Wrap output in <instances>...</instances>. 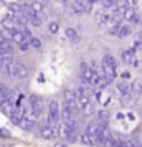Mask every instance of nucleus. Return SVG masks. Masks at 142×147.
<instances>
[{"label":"nucleus","mask_w":142,"mask_h":147,"mask_svg":"<svg viewBox=\"0 0 142 147\" xmlns=\"http://www.w3.org/2000/svg\"><path fill=\"white\" fill-rule=\"evenodd\" d=\"M121 58L126 65H132L137 66V58H135V48H129V50H122Z\"/></svg>","instance_id":"nucleus-5"},{"label":"nucleus","mask_w":142,"mask_h":147,"mask_svg":"<svg viewBox=\"0 0 142 147\" xmlns=\"http://www.w3.org/2000/svg\"><path fill=\"white\" fill-rule=\"evenodd\" d=\"M81 142L84 144V146H93L94 140H93V137L88 134V131H84V132L81 134Z\"/></svg>","instance_id":"nucleus-21"},{"label":"nucleus","mask_w":142,"mask_h":147,"mask_svg":"<svg viewBox=\"0 0 142 147\" xmlns=\"http://www.w3.org/2000/svg\"><path fill=\"white\" fill-rule=\"evenodd\" d=\"M0 86H2V83H0Z\"/></svg>","instance_id":"nucleus-38"},{"label":"nucleus","mask_w":142,"mask_h":147,"mask_svg":"<svg viewBox=\"0 0 142 147\" xmlns=\"http://www.w3.org/2000/svg\"><path fill=\"white\" fill-rule=\"evenodd\" d=\"M8 12L12 15H17L22 12V3H8Z\"/></svg>","instance_id":"nucleus-22"},{"label":"nucleus","mask_w":142,"mask_h":147,"mask_svg":"<svg viewBox=\"0 0 142 147\" xmlns=\"http://www.w3.org/2000/svg\"><path fill=\"white\" fill-rule=\"evenodd\" d=\"M58 30H60V23L56 20H51L50 23H48V32L51 35H55V33H58Z\"/></svg>","instance_id":"nucleus-20"},{"label":"nucleus","mask_w":142,"mask_h":147,"mask_svg":"<svg viewBox=\"0 0 142 147\" xmlns=\"http://www.w3.org/2000/svg\"><path fill=\"white\" fill-rule=\"evenodd\" d=\"M129 33H131V28H129L127 25H121V30H119V35H117V38H126Z\"/></svg>","instance_id":"nucleus-24"},{"label":"nucleus","mask_w":142,"mask_h":147,"mask_svg":"<svg viewBox=\"0 0 142 147\" xmlns=\"http://www.w3.org/2000/svg\"><path fill=\"white\" fill-rule=\"evenodd\" d=\"M8 74L15 78V80H25L28 76V68L20 63V61H17V63H12L10 68H8Z\"/></svg>","instance_id":"nucleus-2"},{"label":"nucleus","mask_w":142,"mask_h":147,"mask_svg":"<svg viewBox=\"0 0 142 147\" xmlns=\"http://www.w3.org/2000/svg\"><path fill=\"white\" fill-rule=\"evenodd\" d=\"M30 23H32L33 27H41V23H43V13L33 15V17L30 18Z\"/></svg>","instance_id":"nucleus-19"},{"label":"nucleus","mask_w":142,"mask_h":147,"mask_svg":"<svg viewBox=\"0 0 142 147\" xmlns=\"http://www.w3.org/2000/svg\"><path fill=\"white\" fill-rule=\"evenodd\" d=\"M58 2H61V3H68L69 0H58Z\"/></svg>","instance_id":"nucleus-36"},{"label":"nucleus","mask_w":142,"mask_h":147,"mask_svg":"<svg viewBox=\"0 0 142 147\" xmlns=\"http://www.w3.org/2000/svg\"><path fill=\"white\" fill-rule=\"evenodd\" d=\"M30 43H32V48H35V50H40L41 48V41L38 40V38H32Z\"/></svg>","instance_id":"nucleus-28"},{"label":"nucleus","mask_w":142,"mask_h":147,"mask_svg":"<svg viewBox=\"0 0 142 147\" xmlns=\"http://www.w3.org/2000/svg\"><path fill=\"white\" fill-rule=\"evenodd\" d=\"M116 89H117V94H119V96H122V98H126V96H129V94H131V86H129L124 80H122L121 83H117Z\"/></svg>","instance_id":"nucleus-10"},{"label":"nucleus","mask_w":142,"mask_h":147,"mask_svg":"<svg viewBox=\"0 0 142 147\" xmlns=\"http://www.w3.org/2000/svg\"><path fill=\"white\" fill-rule=\"evenodd\" d=\"M135 140H137L139 147H142V131H141V132H137V134H135Z\"/></svg>","instance_id":"nucleus-32"},{"label":"nucleus","mask_w":142,"mask_h":147,"mask_svg":"<svg viewBox=\"0 0 142 147\" xmlns=\"http://www.w3.org/2000/svg\"><path fill=\"white\" fill-rule=\"evenodd\" d=\"M119 2H121V0H101L102 7L106 8V10H109V8H116V7H119Z\"/></svg>","instance_id":"nucleus-18"},{"label":"nucleus","mask_w":142,"mask_h":147,"mask_svg":"<svg viewBox=\"0 0 142 147\" xmlns=\"http://www.w3.org/2000/svg\"><path fill=\"white\" fill-rule=\"evenodd\" d=\"M142 91V81H135L134 84L131 86V93H134V94H139Z\"/></svg>","instance_id":"nucleus-25"},{"label":"nucleus","mask_w":142,"mask_h":147,"mask_svg":"<svg viewBox=\"0 0 142 147\" xmlns=\"http://www.w3.org/2000/svg\"><path fill=\"white\" fill-rule=\"evenodd\" d=\"M122 117H124V114H122V113L117 114V119H119V121H122Z\"/></svg>","instance_id":"nucleus-34"},{"label":"nucleus","mask_w":142,"mask_h":147,"mask_svg":"<svg viewBox=\"0 0 142 147\" xmlns=\"http://www.w3.org/2000/svg\"><path fill=\"white\" fill-rule=\"evenodd\" d=\"M84 12H88L86 2H83V0H75V2L71 3V13L81 15V13H84Z\"/></svg>","instance_id":"nucleus-7"},{"label":"nucleus","mask_w":142,"mask_h":147,"mask_svg":"<svg viewBox=\"0 0 142 147\" xmlns=\"http://www.w3.org/2000/svg\"><path fill=\"white\" fill-rule=\"evenodd\" d=\"M13 32H15V30H12V28H5V27H3V28H2V33H0V35H2L3 38H7V40L12 41V40H13Z\"/></svg>","instance_id":"nucleus-23"},{"label":"nucleus","mask_w":142,"mask_h":147,"mask_svg":"<svg viewBox=\"0 0 142 147\" xmlns=\"http://www.w3.org/2000/svg\"><path fill=\"white\" fill-rule=\"evenodd\" d=\"M0 137H5V139H8V137H10V132H8L7 129H2V127H0Z\"/></svg>","instance_id":"nucleus-30"},{"label":"nucleus","mask_w":142,"mask_h":147,"mask_svg":"<svg viewBox=\"0 0 142 147\" xmlns=\"http://www.w3.org/2000/svg\"><path fill=\"white\" fill-rule=\"evenodd\" d=\"M12 98H13L12 89L7 88L5 84H2V86H0V104H2V102H5V101H8V99H12Z\"/></svg>","instance_id":"nucleus-11"},{"label":"nucleus","mask_w":142,"mask_h":147,"mask_svg":"<svg viewBox=\"0 0 142 147\" xmlns=\"http://www.w3.org/2000/svg\"><path fill=\"white\" fill-rule=\"evenodd\" d=\"M129 78H131V73H129V71L122 73V80H129Z\"/></svg>","instance_id":"nucleus-33"},{"label":"nucleus","mask_w":142,"mask_h":147,"mask_svg":"<svg viewBox=\"0 0 142 147\" xmlns=\"http://www.w3.org/2000/svg\"><path fill=\"white\" fill-rule=\"evenodd\" d=\"M122 17H124V20L126 22H134V18L137 17V12H135V8L124 7V10H122Z\"/></svg>","instance_id":"nucleus-12"},{"label":"nucleus","mask_w":142,"mask_h":147,"mask_svg":"<svg viewBox=\"0 0 142 147\" xmlns=\"http://www.w3.org/2000/svg\"><path fill=\"white\" fill-rule=\"evenodd\" d=\"M13 63V56L12 53H0V71L8 73V68Z\"/></svg>","instance_id":"nucleus-6"},{"label":"nucleus","mask_w":142,"mask_h":147,"mask_svg":"<svg viewBox=\"0 0 142 147\" xmlns=\"http://www.w3.org/2000/svg\"><path fill=\"white\" fill-rule=\"evenodd\" d=\"M20 127L25 129V131H32L35 127V119L28 117V116H23V119H22V122H20Z\"/></svg>","instance_id":"nucleus-15"},{"label":"nucleus","mask_w":142,"mask_h":147,"mask_svg":"<svg viewBox=\"0 0 142 147\" xmlns=\"http://www.w3.org/2000/svg\"><path fill=\"white\" fill-rule=\"evenodd\" d=\"M0 53H12V43H10V40L3 38L2 35H0Z\"/></svg>","instance_id":"nucleus-14"},{"label":"nucleus","mask_w":142,"mask_h":147,"mask_svg":"<svg viewBox=\"0 0 142 147\" xmlns=\"http://www.w3.org/2000/svg\"><path fill=\"white\" fill-rule=\"evenodd\" d=\"M119 30H121V25H111L108 30V33L112 35V36H117L119 35Z\"/></svg>","instance_id":"nucleus-26"},{"label":"nucleus","mask_w":142,"mask_h":147,"mask_svg":"<svg viewBox=\"0 0 142 147\" xmlns=\"http://www.w3.org/2000/svg\"><path fill=\"white\" fill-rule=\"evenodd\" d=\"M61 119V107L58 104V101H51L50 107H48V122L50 124H60Z\"/></svg>","instance_id":"nucleus-3"},{"label":"nucleus","mask_w":142,"mask_h":147,"mask_svg":"<svg viewBox=\"0 0 142 147\" xmlns=\"http://www.w3.org/2000/svg\"><path fill=\"white\" fill-rule=\"evenodd\" d=\"M116 68H117V63H116V58L112 55H104V58L101 61V69L102 74L109 80V83H112L116 80Z\"/></svg>","instance_id":"nucleus-1"},{"label":"nucleus","mask_w":142,"mask_h":147,"mask_svg":"<svg viewBox=\"0 0 142 147\" xmlns=\"http://www.w3.org/2000/svg\"><path fill=\"white\" fill-rule=\"evenodd\" d=\"M18 48H20V51H28V50L32 48V43L25 40L23 43H20V45H18Z\"/></svg>","instance_id":"nucleus-27"},{"label":"nucleus","mask_w":142,"mask_h":147,"mask_svg":"<svg viewBox=\"0 0 142 147\" xmlns=\"http://www.w3.org/2000/svg\"><path fill=\"white\" fill-rule=\"evenodd\" d=\"M134 43H142V32H137V33H135Z\"/></svg>","instance_id":"nucleus-31"},{"label":"nucleus","mask_w":142,"mask_h":147,"mask_svg":"<svg viewBox=\"0 0 142 147\" xmlns=\"http://www.w3.org/2000/svg\"><path fill=\"white\" fill-rule=\"evenodd\" d=\"M56 147H65V146H56Z\"/></svg>","instance_id":"nucleus-37"},{"label":"nucleus","mask_w":142,"mask_h":147,"mask_svg":"<svg viewBox=\"0 0 142 147\" xmlns=\"http://www.w3.org/2000/svg\"><path fill=\"white\" fill-rule=\"evenodd\" d=\"M28 107L40 117L41 111H43V99H41L38 94H30L28 96Z\"/></svg>","instance_id":"nucleus-4"},{"label":"nucleus","mask_w":142,"mask_h":147,"mask_svg":"<svg viewBox=\"0 0 142 147\" xmlns=\"http://www.w3.org/2000/svg\"><path fill=\"white\" fill-rule=\"evenodd\" d=\"M124 5L131 8H137V0H124Z\"/></svg>","instance_id":"nucleus-29"},{"label":"nucleus","mask_w":142,"mask_h":147,"mask_svg":"<svg viewBox=\"0 0 142 147\" xmlns=\"http://www.w3.org/2000/svg\"><path fill=\"white\" fill-rule=\"evenodd\" d=\"M25 40H27V36L23 35V32H22V30H18V28H17V30H15V32H13V40H12V41H15L17 45H20V43H23V41H25Z\"/></svg>","instance_id":"nucleus-17"},{"label":"nucleus","mask_w":142,"mask_h":147,"mask_svg":"<svg viewBox=\"0 0 142 147\" xmlns=\"http://www.w3.org/2000/svg\"><path fill=\"white\" fill-rule=\"evenodd\" d=\"M96 122L99 124V126H108V122H109V113L108 111H99L98 113V116H96Z\"/></svg>","instance_id":"nucleus-13"},{"label":"nucleus","mask_w":142,"mask_h":147,"mask_svg":"<svg viewBox=\"0 0 142 147\" xmlns=\"http://www.w3.org/2000/svg\"><path fill=\"white\" fill-rule=\"evenodd\" d=\"M65 33H66V36H68V40L69 41H73V43H78V41H79V35H78V32H76L75 28L68 27Z\"/></svg>","instance_id":"nucleus-16"},{"label":"nucleus","mask_w":142,"mask_h":147,"mask_svg":"<svg viewBox=\"0 0 142 147\" xmlns=\"http://www.w3.org/2000/svg\"><path fill=\"white\" fill-rule=\"evenodd\" d=\"M0 109H2V113L5 114V116H8V117H10V116L13 114V111H15V99L12 98V99L2 102V104H0Z\"/></svg>","instance_id":"nucleus-9"},{"label":"nucleus","mask_w":142,"mask_h":147,"mask_svg":"<svg viewBox=\"0 0 142 147\" xmlns=\"http://www.w3.org/2000/svg\"><path fill=\"white\" fill-rule=\"evenodd\" d=\"M75 114H76L75 111L65 102V106L61 107V119L65 121V122H73L75 121Z\"/></svg>","instance_id":"nucleus-8"},{"label":"nucleus","mask_w":142,"mask_h":147,"mask_svg":"<svg viewBox=\"0 0 142 147\" xmlns=\"http://www.w3.org/2000/svg\"><path fill=\"white\" fill-rule=\"evenodd\" d=\"M38 81H40V83H43V81H45V78H43V74H40V76H38Z\"/></svg>","instance_id":"nucleus-35"}]
</instances>
